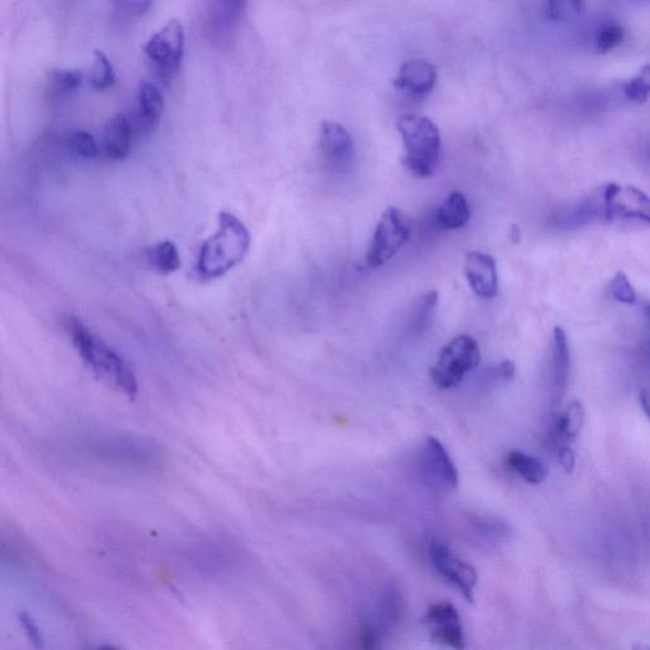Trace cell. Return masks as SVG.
<instances>
[{
  "mask_svg": "<svg viewBox=\"0 0 650 650\" xmlns=\"http://www.w3.org/2000/svg\"><path fill=\"white\" fill-rule=\"evenodd\" d=\"M251 247V234L233 214L220 213L219 230L202 244L195 273L201 281L220 279L238 266Z\"/></svg>",
  "mask_w": 650,
  "mask_h": 650,
  "instance_id": "6da1fadb",
  "label": "cell"
},
{
  "mask_svg": "<svg viewBox=\"0 0 650 650\" xmlns=\"http://www.w3.org/2000/svg\"><path fill=\"white\" fill-rule=\"evenodd\" d=\"M65 328L72 338L80 359L91 367L94 374L116 386L127 397H136L139 390L138 380H136L133 369L119 353L108 347L102 339L94 336L86 325L73 315H69L65 319Z\"/></svg>",
  "mask_w": 650,
  "mask_h": 650,
  "instance_id": "7a4b0ae2",
  "label": "cell"
},
{
  "mask_svg": "<svg viewBox=\"0 0 650 650\" xmlns=\"http://www.w3.org/2000/svg\"><path fill=\"white\" fill-rule=\"evenodd\" d=\"M397 129L403 141V166L419 178L431 177L441 152L438 127L427 117L407 115L400 117Z\"/></svg>",
  "mask_w": 650,
  "mask_h": 650,
  "instance_id": "3957f363",
  "label": "cell"
},
{
  "mask_svg": "<svg viewBox=\"0 0 650 650\" xmlns=\"http://www.w3.org/2000/svg\"><path fill=\"white\" fill-rule=\"evenodd\" d=\"M480 352L477 341L468 334L455 337L442 348L436 365L431 369V379L438 389L456 388L465 375L478 367Z\"/></svg>",
  "mask_w": 650,
  "mask_h": 650,
  "instance_id": "277c9868",
  "label": "cell"
},
{
  "mask_svg": "<svg viewBox=\"0 0 650 650\" xmlns=\"http://www.w3.org/2000/svg\"><path fill=\"white\" fill-rule=\"evenodd\" d=\"M412 235V220L395 207L384 211L367 249L366 263L370 268L383 267Z\"/></svg>",
  "mask_w": 650,
  "mask_h": 650,
  "instance_id": "5b68a950",
  "label": "cell"
},
{
  "mask_svg": "<svg viewBox=\"0 0 650 650\" xmlns=\"http://www.w3.org/2000/svg\"><path fill=\"white\" fill-rule=\"evenodd\" d=\"M144 53L154 64L160 78L171 79L180 68L185 54V28L182 23L178 20L169 21L146 42Z\"/></svg>",
  "mask_w": 650,
  "mask_h": 650,
  "instance_id": "8992f818",
  "label": "cell"
},
{
  "mask_svg": "<svg viewBox=\"0 0 650 650\" xmlns=\"http://www.w3.org/2000/svg\"><path fill=\"white\" fill-rule=\"evenodd\" d=\"M650 202L643 191L610 183L602 193V215L605 220L638 219L650 221Z\"/></svg>",
  "mask_w": 650,
  "mask_h": 650,
  "instance_id": "52a82bcc",
  "label": "cell"
},
{
  "mask_svg": "<svg viewBox=\"0 0 650 650\" xmlns=\"http://www.w3.org/2000/svg\"><path fill=\"white\" fill-rule=\"evenodd\" d=\"M433 567L442 577L454 584L466 601H474V590L478 583V574L474 567L456 557L445 544L433 541L430 546Z\"/></svg>",
  "mask_w": 650,
  "mask_h": 650,
  "instance_id": "ba28073f",
  "label": "cell"
},
{
  "mask_svg": "<svg viewBox=\"0 0 650 650\" xmlns=\"http://www.w3.org/2000/svg\"><path fill=\"white\" fill-rule=\"evenodd\" d=\"M320 152L328 169L334 173L345 172L355 155L352 136L338 122L324 121L320 127Z\"/></svg>",
  "mask_w": 650,
  "mask_h": 650,
  "instance_id": "9c48e42d",
  "label": "cell"
},
{
  "mask_svg": "<svg viewBox=\"0 0 650 650\" xmlns=\"http://www.w3.org/2000/svg\"><path fill=\"white\" fill-rule=\"evenodd\" d=\"M425 623L431 630L436 642L449 645L451 648L464 649L465 635L461 625L460 615L454 605L441 602L428 607Z\"/></svg>",
  "mask_w": 650,
  "mask_h": 650,
  "instance_id": "30bf717a",
  "label": "cell"
},
{
  "mask_svg": "<svg viewBox=\"0 0 650 650\" xmlns=\"http://www.w3.org/2000/svg\"><path fill=\"white\" fill-rule=\"evenodd\" d=\"M464 272L471 290L480 298L491 299L498 292V272L494 258L480 252H470L465 258Z\"/></svg>",
  "mask_w": 650,
  "mask_h": 650,
  "instance_id": "8fae6325",
  "label": "cell"
},
{
  "mask_svg": "<svg viewBox=\"0 0 650 650\" xmlns=\"http://www.w3.org/2000/svg\"><path fill=\"white\" fill-rule=\"evenodd\" d=\"M437 72L425 60H411L400 69L394 79V87L412 98H423L435 88Z\"/></svg>",
  "mask_w": 650,
  "mask_h": 650,
  "instance_id": "7c38bea8",
  "label": "cell"
},
{
  "mask_svg": "<svg viewBox=\"0 0 650 650\" xmlns=\"http://www.w3.org/2000/svg\"><path fill=\"white\" fill-rule=\"evenodd\" d=\"M423 458L428 473L444 487L455 489L459 485V473L452 463L449 452L436 437H427L423 447Z\"/></svg>",
  "mask_w": 650,
  "mask_h": 650,
  "instance_id": "4fadbf2b",
  "label": "cell"
},
{
  "mask_svg": "<svg viewBox=\"0 0 650 650\" xmlns=\"http://www.w3.org/2000/svg\"><path fill=\"white\" fill-rule=\"evenodd\" d=\"M133 140V124L125 115L112 117L103 131V149L107 158L121 162L127 158Z\"/></svg>",
  "mask_w": 650,
  "mask_h": 650,
  "instance_id": "5bb4252c",
  "label": "cell"
},
{
  "mask_svg": "<svg viewBox=\"0 0 650 650\" xmlns=\"http://www.w3.org/2000/svg\"><path fill=\"white\" fill-rule=\"evenodd\" d=\"M164 110V98L159 89L149 82L140 83L136 121L143 131L155 129Z\"/></svg>",
  "mask_w": 650,
  "mask_h": 650,
  "instance_id": "9a60e30c",
  "label": "cell"
},
{
  "mask_svg": "<svg viewBox=\"0 0 650 650\" xmlns=\"http://www.w3.org/2000/svg\"><path fill=\"white\" fill-rule=\"evenodd\" d=\"M553 360L555 400L560 402L567 388L569 367H571L567 334L560 327L554 329Z\"/></svg>",
  "mask_w": 650,
  "mask_h": 650,
  "instance_id": "2e32d148",
  "label": "cell"
},
{
  "mask_svg": "<svg viewBox=\"0 0 650 650\" xmlns=\"http://www.w3.org/2000/svg\"><path fill=\"white\" fill-rule=\"evenodd\" d=\"M584 423V408L579 400H574L567 411L555 421L553 437L557 447L571 446L581 432Z\"/></svg>",
  "mask_w": 650,
  "mask_h": 650,
  "instance_id": "e0dca14e",
  "label": "cell"
},
{
  "mask_svg": "<svg viewBox=\"0 0 650 650\" xmlns=\"http://www.w3.org/2000/svg\"><path fill=\"white\" fill-rule=\"evenodd\" d=\"M470 220V206L461 192H452L437 211V221L441 228L455 230L464 228Z\"/></svg>",
  "mask_w": 650,
  "mask_h": 650,
  "instance_id": "ac0fdd59",
  "label": "cell"
},
{
  "mask_svg": "<svg viewBox=\"0 0 650 650\" xmlns=\"http://www.w3.org/2000/svg\"><path fill=\"white\" fill-rule=\"evenodd\" d=\"M506 463L511 470L520 475L527 483L539 485L548 478L546 466L540 460L525 454V452L518 450L508 452Z\"/></svg>",
  "mask_w": 650,
  "mask_h": 650,
  "instance_id": "d6986e66",
  "label": "cell"
},
{
  "mask_svg": "<svg viewBox=\"0 0 650 650\" xmlns=\"http://www.w3.org/2000/svg\"><path fill=\"white\" fill-rule=\"evenodd\" d=\"M146 259L150 267L160 275H171L182 266L180 252L176 244L169 240L146 249Z\"/></svg>",
  "mask_w": 650,
  "mask_h": 650,
  "instance_id": "ffe728a7",
  "label": "cell"
},
{
  "mask_svg": "<svg viewBox=\"0 0 650 650\" xmlns=\"http://www.w3.org/2000/svg\"><path fill=\"white\" fill-rule=\"evenodd\" d=\"M83 73L77 69H54L47 78V92L53 100H60L78 91L83 84Z\"/></svg>",
  "mask_w": 650,
  "mask_h": 650,
  "instance_id": "44dd1931",
  "label": "cell"
},
{
  "mask_svg": "<svg viewBox=\"0 0 650 650\" xmlns=\"http://www.w3.org/2000/svg\"><path fill=\"white\" fill-rule=\"evenodd\" d=\"M89 83L96 91H106L116 83L115 70H113L110 59L103 51L97 50L93 55Z\"/></svg>",
  "mask_w": 650,
  "mask_h": 650,
  "instance_id": "7402d4cb",
  "label": "cell"
},
{
  "mask_svg": "<svg viewBox=\"0 0 650 650\" xmlns=\"http://www.w3.org/2000/svg\"><path fill=\"white\" fill-rule=\"evenodd\" d=\"M586 12V0H548L546 14L550 20L573 21Z\"/></svg>",
  "mask_w": 650,
  "mask_h": 650,
  "instance_id": "603a6c76",
  "label": "cell"
},
{
  "mask_svg": "<svg viewBox=\"0 0 650 650\" xmlns=\"http://www.w3.org/2000/svg\"><path fill=\"white\" fill-rule=\"evenodd\" d=\"M625 39L624 28L616 23H607L597 31L595 37V50L598 54H607L621 45Z\"/></svg>",
  "mask_w": 650,
  "mask_h": 650,
  "instance_id": "cb8c5ba5",
  "label": "cell"
},
{
  "mask_svg": "<svg viewBox=\"0 0 650 650\" xmlns=\"http://www.w3.org/2000/svg\"><path fill=\"white\" fill-rule=\"evenodd\" d=\"M650 68L644 67L637 77L624 83V94L629 101L644 103L649 97Z\"/></svg>",
  "mask_w": 650,
  "mask_h": 650,
  "instance_id": "d4e9b609",
  "label": "cell"
},
{
  "mask_svg": "<svg viewBox=\"0 0 650 650\" xmlns=\"http://www.w3.org/2000/svg\"><path fill=\"white\" fill-rule=\"evenodd\" d=\"M438 304V292L431 291L428 292L421 300L417 306V312L414 313L413 317V327L414 331H422L431 322L433 313L437 308Z\"/></svg>",
  "mask_w": 650,
  "mask_h": 650,
  "instance_id": "484cf974",
  "label": "cell"
},
{
  "mask_svg": "<svg viewBox=\"0 0 650 650\" xmlns=\"http://www.w3.org/2000/svg\"><path fill=\"white\" fill-rule=\"evenodd\" d=\"M69 148L78 157L86 159L96 158L100 153L96 140L86 131H77V133L70 135Z\"/></svg>",
  "mask_w": 650,
  "mask_h": 650,
  "instance_id": "4316f807",
  "label": "cell"
},
{
  "mask_svg": "<svg viewBox=\"0 0 650 650\" xmlns=\"http://www.w3.org/2000/svg\"><path fill=\"white\" fill-rule=\"evenodd\" d=\"M610 292L612 298L619 301V303L633 305L637 303V292L631 286L628 277L625 273L617 272L614 279L611 280Z\"/></svg>",
  "mask_w": 650,
  "mask_h": 650,
  "instance_id": "83f0119b",
  "label": "cell"
},
{
  "mask_svg": "<svg viewBox=\"0 0 650 650\" xmlns=\"http://www.w3.org/2000/svg\"><path fill=\"white\" fill-rule=\"evenodd\" d=\"M18 621H20V625L25 630L28 640L34 644V647H44V637H42L41 630L39 625L36 624L34 617L28 614V612L22 611L18 612Z\"/></svg>",
  "mask_w": 650,
  "mask_h": 650,
  "instance_id": "f1b7e54d",
  "label": "cell"
},
{
  "mask_svg": "<svg viewBox=\"0 0 650 650\" xmlns=\"http://www.w3.org/2000/svg\"><path fill=\"white\" fill-rule=\"evenodd\" d=\"M115 2L122 11L131 14V16L141 17L149 12L153 0H115Z\"/></svg>",
  "mask_w": 650,
  "mask_h": 650,
  "instance_id": "f546056e",
  "label": "cell"
},
{
  "mask_svg": "<svg viewBox=\"0 0 650 650\" xmlns=\"http://www.w3.org/2000/svg\"><path fill=\"white\" fill-rule=\"evenodd\" d=\"M558 455L560 464H562L564 470L567 471L568 474H571L574 470V466H576V454H574L572 447H559Z\"/></svg>",
  "mask_w": 650,
  "mask_h": 650,
  "instance_id": "4dcf8cb0",
  "label": "cell"
},
{
  "mask_svg": "<svg viewBox=\"0 0 650 650\" xmlns=\"http://www.w3.org/2000/svg\"><path fill=\"white\" fill-rule=\"evenodd\" d=\"M516 366L512 361L507 360L503 361L501 365L498 366V375L499 378L510 381L515 378Z\"/></svg>",
  "mask_w": 650,
  "mask_h": 650,
  "instance_id": "1f68e13d",
  "label": "cell"
},
{
  "mask_svg": "<svg viewBox=\"0 0 650 650\" xmlns=\"http://www.w3.org/2000/svg\"><path fill=\"white\" fill-rule=\"evenodd\" d=\"M640 407L643 408L645 416H649V403H648V392L647 390H642L639 394Z\"/></svg>",
  "mask_w": 650,
  "mask_h": 650,
  "instance_id": "d6a6232c",
  "label": "cell"
}]
</instances>
